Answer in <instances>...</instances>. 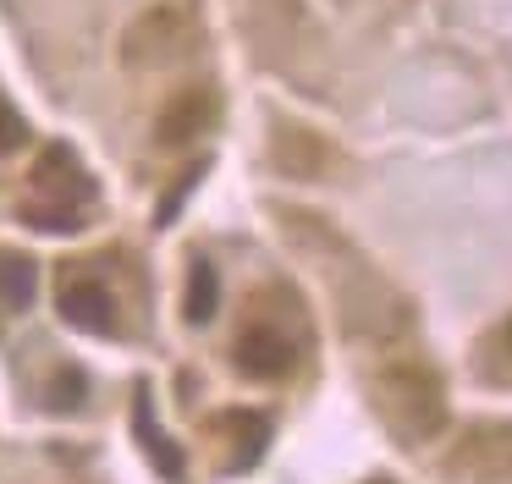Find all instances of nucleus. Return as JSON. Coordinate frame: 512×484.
I'll return each mask as SVG.
<instances>
[{"mask_svg":"<svg viewBox=\"0 0 512 484\" xmlns=\"http://www.w3.org/2000/svg\"><path fill=\"white\" fill-rule=\"evenodd\" d=\"M215 308H221V275H215L210 259L188 264V297H182V319L188 325H210Z\"/></svg>","mask_w":512,"mask_h":484,"instance_id":"7","label":"nucleus"},{"mask_svg":"<svg viewBox=\"0 0 512 484\" xmlns=\"http://www.w3.org/2000/svg\"><path fill=\"white\" fill-rule=\"evenodd\" d=\"M237 369L248 380H287L292 374V341L270 325H254L237 336Z\"/></svg>","mask_w":512,"mask_h":484,"instance_id":"3","label":"nucleus"},{"mask_svg":"<svg viewBox=\"0 0 512 484\" xmlns=\"http://www.w3.org/2000/svg\"><path fill=\"white\" fill-rule=\"evenodd\" d=\"M507 336H512V330H507Z\"/></svg>","mask_w":512,"mask_h":484,"instance_id":"15","label":"nucleus"},{"mask_svg":"<svg viewBox=\"0 0 512 484\" xmlns=\"http://www.w3.org/2000/svg\"><path fill=\"white\" fill-rule=\"evenodd\" d=\"M133 435H138V446H144V457L160 468V479H171V484L188 479V457H182V446H177V440H171L166 429L155 424L149 391H138V396H133Z\"/></svg>","mask_w":512,"mask_h":484,"instance_id":"5","label":"nucleus"},{"mask_svg":"<svg viewBox=\"0 0 512 484\" xmlns=\"http://www.w3.org/2000/svg\"><path fill=\"white\" fill-rule=\"evenodd\" d=\"M56 308H61V319H67L72 330H83V336H111L116 330V297L105 292L100 281H89V275L61 281Z\"/></svg>","mask_w":512,"mask_h":484,"instance_id":"2","label":"nucleus"},{"mask_svg":"<svg viewBox=\"0 0 512 484\" xmlns=\"http://www.w3.org/2000/svg\"><path fill=\"white\" fill-rule=\"evenodd\" d=\"M34 182H39V193H50L56 204H89L94 198V176H83V165H78V154L72 149H45L39 154V171H34Z\"/></svg>","mask_w":512,"mask_h":484,"instance_id":"4","label":"nucleus"},{"mask_svg":"<svg viewBox=\"0 0 512 484\" xmlns=\"http://www.w3.org/2000/svg\"><path fill=\"white\" fill-rule=\"evenodd\" d=\"M221 424L237 429V451H232V462H226L232 473L265 457V446H270V418H265V413H226Z\"/></svg>","mask_w":512,"mask_h":484,"instance_id":"9","label":"nucleus"},{"mask_svg":"<svg viewBox=\"0 0 512 484\" xmlns=\"http://www.w3.org/2000/svg\"><path fill=\"white\" fill-rule=\"evenodd\" d=\"M23 220L34 231H78L83 215L72 204H23Z\"/></svg>","mask_w":512,"mask_h":484,"instance_id":"10","label":"nucleus"},{"mask_svg":"<svg viewBox=\"0 0 512 484\" xmlns=\"http://www.w3.org/2000/svg\"><path fill=\"white\" fill-rule=\"evenodd\" d=\"M380 413L397 424L402 440H419L430 435V429H441L446 407H441V385H435L430 369H419V363H397V369L380 374V391H375Z\"/></svg>","mask_w":512,"mask_h":484,"instance_id":"1","label":"nucleus"},{"mask_svg":"<svg viewBox=\"0 0 512 484\" xmlns=\"http://www.w3.org/2000/svg\"><path fill=\"white\" fill-rule=\"evenodd\" d=\"M34 286H39V270L28 253H0V308H28Z\"/></svg>","mask_w":512,"mask_h":484,"instance_id":"8","label":"nucleus"},{"mask_svg":"<svg viewBox=\"0 0 512 484\" xmlns=\"http://www.w3.org/2000/svg\"><path fill=\"white\" fill-rule=\"evenodd\" d=\"M23 143H28V121L17 116L6 99H0V154H6V149H23Z\"/></svg>","mask_w":512,"mask_h":484,"instance_id":"12","label":"nucleus"},{"mask_svg":"<svg viewBox=\"0 0 512 484\" xmlns=\"http://www.w3.org/2000/svg\"><path fill=\"white\" fill-rule=\"evenodd\" d=\"M369 484H397V479H369Z\"/></svg>","mask_w":512,"mask_h":484,"instance_id":"14","label":"nucleus"},{"mask_svg":"<svg viewBox=\"0 0 512 484\" xmlns=\"http://www.w3.org/2000/svg\"><path fill=\"white\" fill-rule=\"evenodd\" d=\"M78 402H83V374H61L56 391H50V407H56V413H72Z\"/></svg>","mask_w":512,"mask_h":484,"instance_id":"13","label":"nucleus"},{"mask_svg":"<svg viewBox=\"0 0 512 484\" xmlns=\"http://www.w3.org/2000/svg\"><path fill=\"white\" fill-rule=\"evenodd\" d=\"M210 116H215V99L204 94V88H188V94H177L160 110V143H188Z\"/></svg>","mask_w":512,"mask_h":484,"instance_id":"6","label":"nucleus"},{"mask_svg":"<svg viewBox=\"0 0 512 484\" xmlns=\"http://www.w3.org/2000/svg\"><path fill=\"white\" fill-rule=\"evenodd\" d=\"M204 171H210V165H188V171L177 176V187H171V193L160 198V209H155V220H160V226H171V220H177V209L188 204V193L204 182Z\"/></svg>","mask_w":512,"mask_h":484,"instance_id":"11","label":"nucleus"}]
</instances>
